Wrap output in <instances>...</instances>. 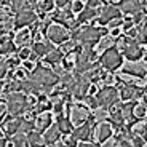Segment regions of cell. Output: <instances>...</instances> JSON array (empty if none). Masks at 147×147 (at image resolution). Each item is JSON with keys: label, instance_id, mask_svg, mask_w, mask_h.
Listing matches in <instances>:
<instances>
[{"label": "cell", "instance_id": "3", "mask_svg": "<svg viewBox=\"0 0 147 147\" xmlns=\"http://www.w3.org/2000/svg\"><path fill=\"white\" fill-rule=\"evenodd\" d=\"M104 35H106V30L104 29H96V27L86 26V27L78 29L72 37L75 42H80V43L88 45V47H94Z\"/></svg>", "mask_w": 147, "mask_h": 147}, {"label": "cell", "instance_id": "49", "mask_svg": "<svg viewBox=\"0 0 147 147\" xmlns=\"http://www.w3.org/2000/svg\"><path fill=\"white\" fill-rule=\"evenodd\" d=\"M0 35H2V29H0Z\"/></svg>", "mask_w": 147, "mask_h": 147}, {"label": "cell", "instance_id": "12", "mask_svg": "<svg viewBox=\"0 0 147 147\" xmlns=\"http://www.w3.org/2000/svg\"><path fill=\"white\" fill-rule=\"evenodd\" d=\"M35 19H37V15L34 13V10H30V8L29 10H24L15 16V27L16 29H24L26 26L32 24Z\"/></svg>", "mask_w": 147, "mask_h": 147}, {"label": "cell", "instance_id": "32", "mask_svg": "<svg viewBox=\"0 0 147 147\" xmlns=\"http://www.w3.org/2000/svg\"><path fill=\"white\" fill-rule=\"evenodd\" d=\"M69 10L72 11V15H75V13H78V15H80L82 11L85 10V3H83V2H80V0H75V2H70V5H69Z\"/></svg>", "mask_w": 147, "mask_h": 147}, {"label": "cell", "instance_id": "7", "mask_svg": "<svg viewBox=\"0 0 147 147\" xmlns=\"http://www.w3.org/2000/svg\"><path fill=\"white\" fill-rule=\"evenodd\" d=\"M69 120L72 121V125L80 126L90 120V109L83 104H72L69 109Z\"/></svg>", "mask_w": 147, "mask_h": 147}, {"label": "cell", "instance_id": "28", "mask_svg": "<svg viewBox=\"0 0 147 147\" xmlns=\"http://www.w3.org/2000/svg\"><path fill=\"white\" fill-rule=\"evenodd\" d=\"M11 144H13V147H30L29 141H27V136L24 134V133H21V131L16 133L15 136H13Z\"/></svg>", "mask_w": 147, "mask_h": 147}, {"label": "cell", "instance_id": "14", "mask_svg": "<svg viewBox=\"0 0 147 147\" xmlns=\"http://www.w3.org/2000/svg\"><path fill=\"white\" fill-rule=\"evenodd\" d=\"M91 131H93V120H91V117H90V120L86 121V123H83V125L77 126V128L74 129L72 136L75 138L77 141L86 142V141L90 139V136H91Z\"/></svg>", "mask_w": 147, "mask_h": 147}, {"label": "cell", "instance_id": "23", "mask_svg": "<svg viewBox=\"0 0 147 147\" xmlns=\"http://www.w3.org/2000/svg\"><path fill=\"white\" fill-rule=\"evenodd\" d=\"M15 51H16L15 42L10 40V38H7V37H2V38H0V55L11 56Z\"/></svg>", "mask_w": 147, "mask_h": 147}, {"label": "cell", "instance_id": "24", "mask_svg": "<svg viewBox=\"0 0 147 147\" xmlns=\"http://www.w3.org/2000/svg\"><path fill=\"white\" fill-rule=\"evenodd\" d=\"M56 125H58L61 134H72L74 125H72V121H70L69 118L63 117V115H59V117H58V121H56Z\"/></svg>", "mask_w": 147, "mask_h": 147}, {"label": "cell", "instance_id": "41", "mask_svg": "<svg viewBox=\"0 0 147 147\" xmlns=\"http://www.w3.org/2000/svg\"><path fill=\"white\" fill-rule=\"evenodd\" d=\"M131 19H133V22H134V24H139V22L144 19V15H142V13H138V15H134Z\"/></svg>", "mask_w": 147, "mask_h": 147}, {"label": "cell", "instance_id": "10", "mask_svg": "<svg viewBox=\"0 0 147 147\" xmlns=\"http://www.w3.org/2000/svg\"><path fill=\"white\" fill-rule=\"evenodd\" d=\"M121 18V11L114 2H110V5H104L102 10L99 11V18H98V22L99 24H110L114 19Z\"/></svg>", "mask_w": 147, "mask_h": 147}, {"label": "cell", "instance_id": "35", "mask_svg": "<svg viewBox=\"0 0 147 147\" xmlns=\"http://www.w3.org/2000/svg\"><path fill=\"white\" fill-rule=\"evenodd\" d=\"M85 101H86V107H88V109L96 110L98 107H99V102H98V99H96V96H86Z\"/></svg>", "mask_w": 147, "mask_h": 147}, {"label": "cell", "instance_id": "27", "mask_svg": "<svg viewBox=\"0 0 147 147\" xmlns=\"http://www.w3.org/2000/svg\"><path fill=\"white\" fill-rule=\"evenodd\" d=\"M43 59H45V63H48V64H58L64 59V53L61 51V50H53V51L48 53Z\"/></svg>", "mask_w": 147, "mask_h": 147}, {"label": "cell", "instance_id": "47", "mask_svg": "<svg viewBox=\"0 0 147 147\" xmlns=\"http://www.w3.org/2000/svg\"><path fill=\"white\" fill-rule=\"evenodd\" d=\"M48 147H64L63 144H55V146H48Z\"/></svg>", "mask_w": 147, "mask_h": 147}, {"label": "cell", "instance_id": "38", "mask_svg": "<svg viewBox=\"0 0 147 147\" xmlns=\"http://www.w3.org/2000/svg\"><path fill=\"white\" fill-rule=\"evenodd\" d=\"M121 24H123V19L118 18V19H114L109 26H110V29H121Z\"/></svg>", "mask_w": 147, "mask_h": 147}, {"label": "cell", "instance_id": "4", "mask_svg": "<svg viewBox=\"0 0 147 147\" xmlns=\"http://www.w3.org/2000/svg\"><path fill=\"white\" fill-rule=\"evenodd\" d=\"M99 61H101V66L109 72H115L123 66V58H121V53L117 47L104 51L102 56L99 58Z\"/></svg>", "mask_w": 147, "mask_h": 147}, {"label": "cell", "instance_id": "44", "mask_svg": "<svg viewBox=\"0 0 147 147\" xmlns=\"http://www.w3.org/2000/svg\"><path fill=\"white\" fill-rule=\"evenodd\" d=\"M77 147H94L93 144H90V142H82V144H78Z\"/></svg>", "mask_w": 147, "mask_h": 147}, {"label": "cell", "instance_id": "20", "mask_svg": "<svg viewBox=\"0 0 147 147\" xmlns=\"http://www.w3.org/2000/svg\"><path fill=\"white\" fill-rule=\"evenodd\" d=\"M55 48H53L51 43L48 42H38V43H34L32 45V53L37 56V58H45L48 53H51Z\"/></svg>", "mask_w": 147, "mask_h": 147}, {"label": "cell", "instance_id": "1", "mask_svg": "<svg viewBox=\"0 0 147 147\" xmlns=\"http://www.w3.org/2000/svg\"><path fill=\"white\" fill-rule=\"evenodd\" d=\"M30 78L40 85L42 91H50V90L59 82L58 74L53 72V70L48 69V67H43V66H37L35 70L32 72V75H30Z\"/></svg>", "mask_w": 147, "mask_h": 147}, {"label": "cell", "instance_id": "39", "mask_svg": "<svg viewBox=\"0 0 147 147\" xmlns=\"http://www.w3.org/2000/svg\"><path fill=\"white\" fill-rule=\"evenodd\" d=\"M7 104L5 102H2V101H0V123H2V121H3V118H5V115H7Z\"/></svg>", "mask_w": 147, "mask_h": 147}, {"label": "cell", "instance_id": "25", "mask_svg": "<svg viewBox=\"0 0 147 147\" xmlns=\"http://www.w3.org/2000/svg\"><path fill=\"white\" fill-rule=\"evenodd\" d=\"M27 141H29L30 147H43L45 146L43 134H42L40 131H37V129H34V131H30L29 134H27Z\"/></svg>", "mask_w": 147, "mask_h": 147}, {"label": "cell", "instance_id": "29", "mask_svg": "<svg viewBox=\"0 0 147 147\" xmlns=\"http://www.w3.org/2000/svg\"><path fill=\"white\" fill-rule=\"evenodd\" d=\"M133 115L136 120H142L144 117H147V107L144 104H136L133 109Z\"/></svg>", "mask_w": 147, "mask_h": 147}, {"label": "cell", "instance_id": "37", "mask_svg": "<svg viewBox=\"0 0 147 147\" xmlns=\"http://www.w3.org/2000/svg\"><path fill=\"white\" fill-rule=\"evenodd\" d=\"M22 67H24V70H27V72H34V70H35V64H34L32 61H24V63H22Z\"/></svg>", "mask_w": 147, "mask_h": 147}, {"label": "cell", "instance_id": "48", "mask_svg": "<svg viewBox=\"0 0 147 147\" xmlns=\"http://www.w3.org/2000/svg\"><path fill=\"white\" fill-rule=\"evenodd\" d=\"M144 29H146V34H147V21H146V24H144Z\"/></svg>", "mask_w": 147, "mask_h": 147}, {"label": "cell", "instance_id": "17", "mask_svg": "<svg viewBox=\"0 0 147 147\" xmlns=\"http://www.w3.org/2000/svg\"><path fill=\"white\" fill-rule=\"evenodd\" d=\"M42 134H43L45 144H48V146H55V144L59 141V138H61V131H59V128H58L56 123H53V125L50 126L45 133H42Z\"/></svg>", "mask_w": 147, "mask_h": 147}, {"label": "cell", "instance_id": "31", "mask_svg": "<svg viewBox=\"0 0 147 147\" xmlns=\"http://www.w3.org/2000/svg\"><path fill=\"white\" fill-rule=\"evenodd\" d=\"M55 7H56L55 2H51V0H48V2H37V8L42 13H48V11H51Z\"/></svg>", "mask_w": 147, "mask_h": 147}, {"label": "cell", "instance_id": "34", "mask_svg": "<svg viewBox=\"0 0 147 147\" xmlns=\"http://www.w3.org/2000/svg\"><path fill=\"white\" fill-rule=\"evenodd\" d=\"M109 117V110L104 109V107H98V109L94 110V118L99 121H104V118Z\"/></svg>", "mask_w": 147, "mask_h": 147}, {"label": "cell", "instance_id": "15", "mask_svg": "<svg viewBox=\"0 0 147 147\" xmlns=\"http://www.w3.org/2000/svg\"><path fill=\"white\" fill-rule=\"evenodd\" d=\"M21 120L22 118L16 117V118H11L10 115H8L7 118H5L3 121H2V125H3V131L7 136H15L16 133L21 131Z\"/></svg>", "mask_w": 147, "mask_h": 147}, {"label": "cell", "instance_id": "26", "mask_svg": "<svg viewBox=\"0 0 147 147\" xmlns=\"http://www.w3.org/2000/svg\"><path fill=\"white\" fill-rule=\"evenodd\" d=\"M94 16H98V11L93 10V8L85 7V10L77 16V24H85V22H88V21H91V19H94Z\"/></svg>", "mask_w": 147, "mask_h": 147}, {"label": "cell", "instance_id": "50", "mask_svg": "<svg viewBox=\"0 0 147 147\" xmlns=\"http://www.w3.org/2000/svg\"><path fill=\"white\" fill-rule=\"evenodd\" d=\"M144 147H147V144H146V146H144Z\"/></svg>", "mask_w": 147, "mask_h": 147}, {"label": "cell", "instance_id": "40", "mask_svg": "<svg viewBox=\"0 0 147 147\" xmlns=\"http://www.w3.org/2000/svg\"><path fill=\"white\" fill-rule=\"evenodd\" d=\"M101 3H104V2H99V0H88V2H86V7L96 10L98 7H101Z\"/></svg>", "mask_w": 147, "mask_h": 147}, {"label": "cell", "instance_id": "2", "mask_svg": "<svg viewBox=\"0 0 147 147\" xmlns=\"http://www.w3.org/2000/svg\"><path fill=\"white\" fill-rule=\"evenodd\" d=\"M7 109L13 117H19V115L26 114L27 110H30L29 99L22 93H10V94H7Z\"/></svg>", "mask_w": 147, "mask_h": 147}, {"label": "cell", "instance_id": "9", "mask_svg": "<svg viewBox=\"0 0 147 147\" xmlns=\"http://www.w3.org/2000/svg\"><path fill=\"white\" fill-rule=\"evenodd\" d=\"M121 51L125 55V58L128 59V63H138L141 61V58L144 56V50L138 42H134L133 38L128 37V42L123 48H121Z\"/></svg>", "mask_w": 147, "mask_h": 147}, {"label": "cell", "instance_id": "8", "mask_svg": "<svg viewBox=\"0 0 147 147\" xmlns=\"http://www.w3.org/2000/svg\"><path fill=\"white\" fill-rule=\"evenodd\" d=\"M121 74H125L131 78H146L147 77V63H126L121 66Z\"/></svg>", "mask_w": 147, "mask_h": 147}, {"label": "cell", "instance_id": "45", "mask_svg": "<svg viewBox=\"0 0 147 147\" xmlns=\"http://www.w3.org/2000/svg\"><path fill=\"white\" fill-rule=\"evenodd\" d=\"M141 98H142V102H141V104H144V106L147 107V94H146V93H144V94L141 96Z\"/></svg>", "mask_w": 147, "mask_h": 147}, {"label": "cell", "instance_id": "16", "mask_svg": "<svg viewBox=\"0 0 147 147\" xmlns=\"http://www.w3.org/2000/svg\"><path fill=\"white\" fill-rule=\"evenodd\" d=\"M53 125V115L50 112H42L35 117V129L40 133H45Z\"/></svg>", "mask_w": 147, "mask_h": 147}, {"label": "cell", "instance_id": "19", "mask_svg": "<svg viewBox=\"0 0 147 147\" xmlns=\"http://www.w3.org/2000/svg\"><path fill=\"white\" fill-rule=\"evenodd\" d=\"M30 37H32V32H30L29 29H19L18 32H16V35H15V45L16 47H19V48H24V47H27L29 45V42H30Z\"/></svg>", "mask_w": 147, "mask_h": 147}, {"label": "cell", "instance_id": "21", "mask_svg": "<svg viewBox=\"0 0 147 147\" xmlns=\"http://www.w3.org/2000/svg\"><path fill=\"white\" fill-rule=\"evenodd\" d=\"M109 118L112 120V126L121 128V126L125 125V117H123V114H121V107H110Z\"/></svg>", "mask_w": 147, "mask_h": 147}, {"label": "cell", "instance_id": "46", "mask_svg": "<svg viewBox=\"0 0 147 147\" xmlns=\"http://www.w3.org/2000/svg\"><path fill=\"white\" fill-rule=\"evenodd\" d=\"M0 147H7V142H5V139H0Z\"/></svg>", "mask_w": 147, "mask_h": 147}, {"label": "cell", "instance_id": "18", "mask_svg": "<svg viewBox=\"0 0 147 147\" xmlns=\"http://www.w3.org/2000/svg\"><path fill=\"white\" fill-rule=\"evenodd\" d=\"M120 11L126 13V15H138L142 10V3L138 2V0H133V2H120Z\"/></svg>", "mask_w": 147, "mask_h": 147}, {"label": "cell", "instance_id": "22", "mask_svg": "<svg viewBox=\"0 0 147 147\" xmlns=\"http://www.w3.org/2000/svg\"><path fill=\"white\" fill-rule=\"evenodd\" d=\"M114 45H115V42H114L112 37H110V35L109 37L104 35L102 38H101V40L93 47V50H94L96 55H99V53H104V51H107V50H110V48H114Z\"/></svg>", "mask_w": 147, "mask_h": 147}, {"label": "cell", "instance_id": "11", "mask_svg": "<svg viewBox=\"0 0 147 147\" xmlns=\"http://www.w3.org/2000/svg\"><path fill=\"white\" fill-rule=\"evenodd\" d=\"M118 94H120V99H123V101H131V99H136V98H141V96L144 94V88H139L136 83L121 85Z\"/></svg>", "mask_w": 147, "mask_h": 147}, {"label": "cell", "instance_id": "5", "mask_svg": "<svg viewBox=\"0 0 147 147\" xmlns=\"http://www.w3.org/2000/svg\"><path fill=\"white\" fill-rule=\"evenodd\" d=\"M96 99L99 102V107L104 109H110L118 104L120 101V94H118V90L114 86H102L99 91L96 93Z\"/></svg>", "mask_w": 147, "mask_h": 147}, {"label": "cell", "instance_id": "42", "mask_svg": "<svg viewBox=\"0 0 147 147\" xmlns=\"http://www.w3.org/2000/svg\"><path fill=\"white\" fill-rule=\"evenodd\" d=\"M118 146H120V147H133V144L129 142L128 139H121L120 142H118Z\"/></svg>", "mask_w": 147, "mask_h": 147}, {"label": "cell", "instance_id": "36", "mask_svg": "<svg viewBox=\"0 0 147 147\" xmlns=\"http://www.w3.org/2000/svg\"><path fill=\"white\" fill-rule=\"evenodd\" d=\"M61 63H63V67H64L66 70H70V69H74V67H75V63H74V58H72V56H67V58H64Z\"/></svg>", "mask_w": 147, "mask_h": 147}, {"label": "cell", "instance_id": "13", "mask_svg": "<svg viewBox=\"0 0 147 147\" xmlns=\"http://www.w3.org/2000/svg\"><path fill=\"white\" fill-rule=\"evenodd\" d=\"M112 134H114V126L110 125V123H107V121H99V123L96 125L94 136H96V141L99 144L106 142Z\"/></svg>", "mask_w": 147, "mask_h": 147}, {"label": "cell", "instance_id": "33", "mask_svg": "<svg viewBox=\"0 0 147 147\" xmlns=\"http://www.w3.org/2000/svg\"><path fill=\"white\" fill-rule=\"evenodd\" d=\"M30 55H32V48H29V47L19 48V51H18V58L21 59L22 63H24V61H29Z\"/></svg>", "mask_w": 147, "mask_h": 147}, {"label": "cell", "instance_id": "6", "mask_svg": "<svg viewBox=\"0 0 147 147\" xmlns=\"http://www.w3.org/2000/svg\"><path fill=\"white\" fill-rule=\"evenodd\" d=\"M47 37H48V40L51 42V43H56V45H61V47H63L66 42H69L70 32L64 26L55 22V24H50V26H48Z\"/></svg>", "mask_w": 147, "mask_h": 147}, {"label": "cell", "instance_id": "30", "mask_svg": "<svg viewBox=\"0 0 147 147\" xmlns=\"http://www.w3.org/2000/svg\"><path fill=\"white\" fill-rule=\"evenodd\" d=\"M134 42H138L139 45L147 43V34H146V29H144V26H139V27H138L136 37H134Z\"/></svg>", "mask_w": 147, "mask_h": 147}, {"label": "cell", "instance_id": "43", "mask_svg": "<svg viewBox=\"0 0 147 147\" xmlns=\"http://www.w3.org/2000/svg\"><path fill=\"white\" fill-rule=\"evenodd\" d=\"M120 30L121 29H110V37L114 38V37H118L120 35Z\"/></svg>", "mask_w": 147, "mask_h": 147}]
</instances>
